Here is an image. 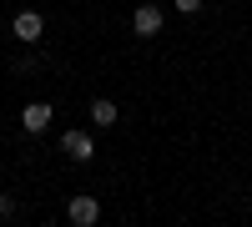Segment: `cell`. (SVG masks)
<instances>
[{
    "label": "cell",
    "instance_id": "obj_6",
    "mask_svg": "<svg viewBox=\"0 0 252 227\" xmlns=\"http://www.w3.org/2000/svg\"><path fill=\"white\" fill-rule=\"evenodd\" d=\"M91 121L96 127H116V101H106V96L91 101Z\"/></svg>",
    "mask_w": 252,
    "mask_h": 227
},
{
    "label": "cell",
    "instance_id": "obj_7",
    "mask_svg": "<svg viewBox=\"0 0 252 227\" xmlns=\"http://www.w3.org/2000/svg\"><path fill=\"white\" fill-rule=\"evenodd\" d=\"M20 207H15V197H0V222H5V217H15Z\"/></svg>",
    "mask_w": 252,
    "mask_h": 227
},
{
    "label": "cell",
    "instance_id": "obj_1",
    "mask_svg": "<svg viewBox=\"0 0 252 227\" xmlns=\"http://www.w3.org/2000/svg\"><path fill=\"white\" fill-rule=\"evenodd\" d=\"M66 217H71V227H96V222H101V202L81 192V197H71V207H66Z\"/></svg>",
    "mask_w": 252,
    "mask_h": 227
},
{
    "label": "cell",
    "instance_id": "obj_4",
    "mask_svg": "<svg viewBox=\"0 0 252 227\" xmlns=\"http://www.w3.org/2000/svg\"><path fill=\"white\" fill-rule=\"evenodd\" d=\"M131 31H136V35H157V31H161V10H157V5H136V10H131Z\"/></svg>",
    "mask_w": 252,
    "mask_h": 227
},
{
    "label": "cell",
    "instance_id": "obj_2",
    "mask_svg": "<svg viewBox=\"0 0 252 227\" xmlns=\"http://www.w3.org/2000/svg\"><path fill=\"white\" fill-rule=\"evenodd\" d=\"M10 31H15V40H40V31H46V15H40V10H20V15L10 20Z\"/></svg>",
    "mask_w": 252,
    "mask_h": 227
},
{
    "label": "cell",
    "instance_id": "obj_3",
    "mask_svg": "<svg viewBox=\"0 0 252 227\" xmlns=\"http://www.w3.org/2000/svg\"><path fill=\"white\" fill-rule=\"evenodd\" d=\"M61 147H66V157H76V162H91V157H96V136H91V131H66V136H61Z\"/></svg>",
    "mask_w": 252,
    "mask_h": 227
},
{
    "label": "cell",
    "instance_id": "obj_5",
    "mask_svg": "<svg viewBox=\"0 0 252 227\" xmlns=\"http://www.w3.org/2000/svg\"><path fill=\"white\" fill-rule=\"evenodd\" d=\"M20 127H26V131H46L51 127V106H46V101H31V106L20 111Z\"/></svg>",
    "mask_w": 252,
    "mask_h": 227
},
{
    "label": "cell",
    "instance_id": "obj_8",
    "mask_svg": "<svg viewBox=\"0 0 252 227\" xmlns=\"http://www.w3.org/2000/svg\"><path fill=\"white\" fill-rule=\"evenodd\" d=\"M177 10H182V15H197V10H202V0H177Z\"/></svg>",
    "mask_w": 252,
    "mask_h": 227
}]
</instances>
